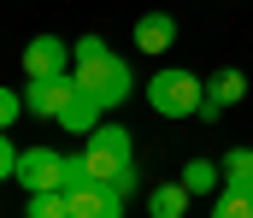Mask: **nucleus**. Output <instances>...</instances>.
<instances>
[{
  "label": "nucleus",
  "mask_w": 253,
  "mask_h": 218,
  "mask_svg": "<svg viewBox=\"0 0 253 218\" xmlns=\"http://www.w3.org/2000/svg\"><path fill=\"white\" fill-rule=\"evenodd\" d=\"M71 94H77V77H71V71H59V77H30V88H24V106H30L36 118H59Z\"/></svg>",
  "instance_id": "obj_5"
},
{
  "label": "nucleus",
  "mask_w": 253,
  "mask_h": 218,
  "mask_svg": "<svg viewBox=\"0 0 253 218\" xmlns=\"http://www.w3.org/2000/svg\"><path fill=\"white\" fill-rule=\"evenodd\" d=\"M18 112H30V106H24V94H18V88H0V130H6V124H18Z\"/></svg>",
  "instance_id": "obj_18"
},
{
  "label": "nucleus",
  "mask_w": 253,
  "mask_h": 218,
  "mask_svg": "<svg viewBox=\"0 0 253 218\" xmlns=\"http://www.w3.org/2000/svg\"><path fill=\"white\" fill-rule=\"evenodd\" d=\"M200 100H206V83L183 65H159L147 83V106L159 118H200Z\"/></svg>",
  "instance_id": "obj_2"
},
{
  "label": "nucleus",
  "mask_w": 253,
  "mask_h": 218,
  "mask_svg": "<svg viewBox=\"0 0 253 218\" xmlns=\"http://www.w3.org/2000/svg\"><path fill=\"white\" fill-rule=\"evenodd\" d=\"M189 213V189H183V177L177 183H159L153 195H147V218H183Z\"/></svg>",
  "instance_id": "obj_12"
},
{
  "label": "nucleus",
  "mask_w": 253,
  "mask_h": 218,
  "mask_svg": "<svg viewBox=\"0 0 253 218\" xmlns=\"http://www.w3.org/2000/svg\"><path fill=\"white\" fill-rule=\"evenodd\" d=\"M88 183H94L88 159H83V153H65V189H88Z\"/></svg>",
  "instance_id": "obj_16"
},
{
  "label": "nucleus",
  "mask_w": 253,
  "mask_h": 218,
  "mask_svg": "<svg viewBox=\"0 0 253 218\" xmlns=\"http://www.w3.org/2000/svg\"><path fill=\"white\" fill-rule=\"evenodd\" d=\"M106 189H112V195H135V189H141V171H135V159H129V165H118V177H112V183H106Z\"/></svg>",
  "instance_id": "obj_17"
},
{
  "label": "nucleus",
  "mask_w": 253,
  "mask_h": 218,
  "mask_svg": "<svg viewBox=\"0 0 253 218\" xmlns=\"http://www.w3.org/2000/svg\"><path fill=\"white\" fill-rule=\"evenodd\" d=\"M71 77H77V88H83V94H94L106 112H118L129 94H135V77H129V65L112 53V47H106V53H94V59H77Z\"/></svg>",
  "instance_id": "obj_1"
},
{
  "label": "nucleus",
  "mask_w": 253,
  "mask_h": 218,
  "mask_svg": "<svg viewBox=\"0 0 253 218\" xmlns=\"http://www.w3.org/2000/svg\"><path fill=\"white\" fill-rule=\"evenodd\" d=\"M242 94H248V77H242V71H230V65H224V71H212V77H206V100H200V118H206V124H212V118H224V112H230Z\"/></svg>",
  "instance_id": "obj_7"
},
{
  "label": "nucleus",
  "mask_w": 253,
  "mask_h": 218,
  "mask_svg": "<svg viewBox=\"0 0 253 218\" xmlns=\"http://www.w3.org/2000/svg\"><path fill=\"white\" fill-rule=\"evenodd\" d=\"M100 112H106V106H100L94 94H83V88H77V94L65 100V112H59V118H53V124H65L71 136H88V130L100 124Z\"/></svg>",
  "instance_id": "obj_10"
},
{
  "label": "nucleus",
  "mask_w": 253,
  "mask_h": 218,
  "mask_svg": "<svg viewBox=\"0 0 253 218\" xmlns=\"http://www.w3.org/2000/svg\"><path fill=\"white\" fill-rule=\"evenodd\" d=\"M129 153H135L129 130H124V124H106V118L88 130V147H83V159H88L94 183H112V177H118V165H129Z\"/></svg>",
  "instance_id": "obj_3"
},
{
  "label": "nucleus",
  "mask_w": 253,
  "mask_h": 218,
  "mask_svg": "<svg viewBox=\"0 0 253 218\" xmlns=\"http://www.w3.org/2000/svg\"><path fill=\"white\" fill-rule=\"evenodd\" d=\"M65 195H71V218H124V195H112L106 183L65 189Z\"/></svg>",
  "instance_id": "obj_8"
},
{
  "label": "nucleus",
  "mask_w": 253,
  "mask_h": 218,
  "mask_svg": "<svg viewBox=\"0 0 253 218\" xmlns=\"http://www.w3.org/2000/svg\"><path fill=\"white\" fill-rule=\"evenodd\" d=\"M65 65H77V53L65 47V36H36L24 47V77H59Z\"/></svg>",
  "instance_id": "obj_6"
},
{
  "label": "nucleus",
  "mask_w": 253,
  "mask_h": 218,
  "mask_svg": "<svg viewBox=\"0 0 253 218\" xmlns=\"http://www.w3.org/2000/svg\"><path fill=\"white\" fill-rule=\"evenodd\" d=\"M18 183L36 195V189H65V153L59 147H24L18 153Z\"/></svg>",
  "instance_id": "obj_4"
},
{
  "label": "nucleus",
  "mask_w": 253,
  "mask_h": 218,
  "mask_svg": "<svg viewBox=\"0 0 253 218\" xmlns=\"http://www.w3.org/2000/svg\"><path fill=\"white\" fill-rule=\"evenodd\" d=\"M206 218H253V195H236V189H218Z\"/></svg>",
  "instance_id": "obj_15"
},
{
  "label": "nucleus",
  "mask_w": 253,
  "mask_h": 218,
  "mask_svg": "<svg viewBox=\"0 0 253 218\" xmlns=\"http://www.w3.org/2000/svg\"><path fill=\"white\" fill-rule=\"evenodd\" d=\"M224 189L253 195V147H230L224 153Z\"/></svg>",
  "instance_id": "obj_13"
},
{
  "label": "nucleus",
  "mask_w": 253,
  "mask_h": 218,
  "mask_svg": "<svg viewBox=\"0 0 253 218\" xmlns=\"http://www.w3.org/2000/svg\"><path fill=\"white\" fill-rule=\"evenodd\" d=\"M0 177H18V147L6 142V130H0Z\"/></svg>",
  "instance_id": "obj_19"
},
{
  "label": "nucleus",
  "mask_w": 253,
  "mask_h": 218,
  "mask_svg": "<svg viewBox=\"0 0 253 218\" xmlns=\"http://www.w3.org/2000/svg\"><path fill=\"white\" fill-rule=\"evenodd\" d=\"M171 42H177V18L171 12H141L135 18V47L141 53H165Z\"/></svg>",
  "instance_id": "obj_9"
},
{
  "label": "nucleus",
  "mask_w": 253,
  "mask_h": 218,
  "mask_svg": "<svg viewBox=\"0 0 253 218\" xmlns=\"http://www.w3.org/2000/svg\"><path fill=\"white\" fill-rule=\"evenodd\" d=\"M183 189L212 201V195L224 189V165H212V159H189V165H183Z\"/></svg>",
  "instance_id": "obj_11"
},
{
  "label": "nucleus",
  "mask_w": 253,
  "mask_h": 218,
  "mask_svg": "<svg viewBox=\"0 0 253 218\" xmlns=\"http://www.w3.org/2000/svg\"><path fill=\"white\" fill-rule=\"evenodd\" d=\"M30 218H71V195L65 189H36L30 195Z\"/></svg>",
  "instance_id": "obj_14"
}]
</instances>
